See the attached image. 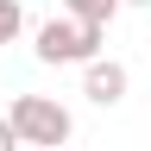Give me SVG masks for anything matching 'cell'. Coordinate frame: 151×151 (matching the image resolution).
Returning <instances> with one entry per match:
<instances>
[{
  "label": "cell",
  "instance_id": "obj_4",
  "mask_svg": "<svg viewBox=\"0 0 151 151\" xmlns=\"http://www.w3.org/2000/svg\"><path fill=\"white\" fill-rule=\"evenodd\" d=\"M126 0H63V13H76V19H101V25H113V13H120Z\"/></svg>",
  "mask_w": 151,
  "mask_h": 151
},
{
  "label": "cell",
  "instance_id": "obj_1",
  "mask_svg": "<svg viewBox=\"0 0 151 151\" xmlns=\"http://www.w3.org/2000/svg\"><path fill=\"white\" fill-rule=\"evenodd\" d=\"M101 44H107V25L101 19H76V13H63V19H44L38 25V63H94L101 57Z\"/></svg>",
  "mask_w": 151,
  "mask_h": 151
},
{
  "label": "cell",
  "instance_id": "obj_5",
  "mask_svg": "<svg viewBox=\"0 0 151 151\" xmlns=\"http://www.w3.org/2000/svg\"><path fill=\"white\" fill-rule=\"evenodd\" d=\"M19 32H25V6L19 0H0V44H13Z\"/></svg>",
  "mask_w": 151,
  "mask_h": 151
},
{
  "label": "cell",
  "instance_id": "obj_2",
  "mask_svg": "<svg viewBox=\"0 0 151 151\" xmlns=\"http://www.w3.org/2000/svg\"><path fill=\"white\" fill-rule=\"evenodd\" d=\"M13 126H19V139L25 145H69V132H76V120H69V107L63 101H50V94H13Z\"/></svg>",
  "mask_w": 151,
  "mask_h": 151
},
{
  "label": "cell",
  "instance_id": "obj_6",
  "mask_svg": "<svg viewBox=\"0 0 151 151\" xmlns=\"http://www.w3.org/2000/svg\"><path fill=\"white\" fill-rule=\"evenodd\" d=\"M19 145H25V139H19V126H13V113H6V120H0V151H19Z\"/></svg>",
  "mask_w": 151,
  "mask_h": 151
},
{
  "label": "cell",
  "instance_id": "obj_3",
  "mask_svg": "<svg viewBox=\"0 0 151 151\" xmlns=\"http://www.w3.org/2000/svg\"><path fill=\"white\" fill-rule=\"evenodd\" d=\"M126 63H113V57H94V63H82V94L94 107H120L126 101Z\"/></svg>",
  "mask_w": 151,
  "mask_h": 151
},
{
  "label": "cell",
  "instance_id": "obj_7",
  "mask_svg": "<svg viewBox=\"0 0 151 151\" xmlns=\"http://www.w3.org/2000/svg\"><path fill=\"white\" fill-rule=\"evenodd\" d=\"M126 6H151V0H126Z\"/></svg>",
  "mask_w": 151,
  "mask_h": 151
}]
</instances>
